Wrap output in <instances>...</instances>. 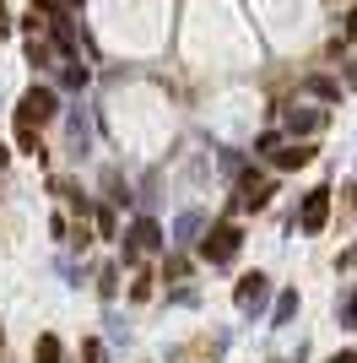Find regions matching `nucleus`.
<instances>
[{
	"mask_svg": "<svg viewBox=\"0 0 357 363\" xmlns=\"http://www.w3.org/2000/svg\"><path fill=\"white\" fill-rule=\"evenodd\" d=\"M200 255L211 260V266H227V260L238 255V223H217L211 228V239H206V250Z\"/></svg>",
	"mask_w": 357,
	"mask_h": 363,
	"instance_id": "1",
	"label": "nucleus"
},
{
	"mask_svg": "<svg viewBox=\"0 0 357 363\" xmlns=\"http://www.w3.org/2000/svg\"><path fill=\"white\" fill-rule=\"evenodd\" d=\"M325 125V108H287V136H314Z\"/></svg>",
	"mask_w": 357,
	"mask_h": 363,
	"instance_id": "6",
	"label": "nucleus"
},
{
	"mask_svg": "<svg viewBox=\"0 0 357 363\" xmlns=\"http://www.w3.org/2000/svg\"><path fill=\"white\" fill-rule=\"evenodd\" d=\"M16 120H22V125L55 120V92H49V87H28V98H22V108H16Z\"/></svg>",
	"mask_w": 357,
	"mask_h": 363,
	"instance_id": "2",
	"label": "nucleus"
},
{
	"mask_svg": "<svg viewBox=\"0 0 357 363\" xmlns=\"http://www.w3.org/2000/svg\"><path fill=\"white\" fill-rule=\"evenodd\" d=\"M346 325H352V331H357V298L346 303Z\"/></svg>",
	"mask_w": 357,
	"mask_h": 363,
	"instance_id": "13",
	"label": "nucleus"
},
{
	"mask_svg": "<svg viewBox=\"0 0 357 363\" xmlns=\"http://www.w3.org/2000/svg\"><path fill=\"white\" fill-rule=\"evenodd\" d=\"M266 293H271V277H260V272H249V277H238V288H233V303L238 309H260L266 303Z\"/></svg>",
	"mask_w": 357,
	"mask_h": 363,
	"instance_id": "5",
	"label": "nucleus"
},
{
	"mask_svg": "<svg viewBox=\"0 0 357 363\" xmlns=\"http://www.w3.org/2000/svg\"><path fill=\"white\" fill-rule=\"evenodd\" d=\"M325 223H330V190H309V196H303V212H298V228H303V233H319Z\"/></svg>",
	"mask_w": 357,
	"mask_h": 363,
	"instance_id": "3",
	"label": "nucleus"
},
{
	"mask_svg": "<svg viewBox=\"0 0 357 363\" xmlns=\"http://www.w3.org/2000/svg\"><path fill=\"white\" fill-rule=\"evenodd\" d=\"M346 266H357V250H352V255H346Z\"/></svg>",
	"mask_w": 357,
	"mask_h": 363,
	"instance_id": "18",
	"label": "nucleus"
},
{
	"mask_svg": "<svg viewBox=\"0 0 357 363\" xmlns=\"http://www.w3.org/2000/svg\"><path fill=\"white\" fill-rule=\"evenodd\" d=\"M271 163H276V168H303V163H309V147H276V152H271Z\"/></svg>",
	"mask_w": 357,
	"mask_h": 363,
	"instance_id": "7",
	"label": "nucleus"
},
{
	"mask_svg": "<svg viewBox=\"0 0 357 363\" xmlns=\"http://www.w3.org/2000/svg\"><path fill=\"white\" fill-rule=\"evenodd\" d=\"M33 358H38V363H60V336H38Z\"/></svg>",
	"mask_w": 357,
	"mask_h": 363,
	"instance_id": "8",
	"label": "nucleus"
},
{
	"mask_svg": "<svg viewBox=\"0 0 357 363\" xmlns=\"http://www.w3.org/2000/svg\"><path fill=\"white\" fill-rule=\"evenodd\" d=\"M330 363H357V352L346 347V352H336V358H330Z\"/></svg>",
	"mask_w": 357,
	"mask_h": 363,
	"instance_id": "14",
	"label": "nucleus"
},
{
	"mask_svg": "<svg viewBox=\"0 0 357 363\" xmlns=\"http://www.w3.org/2000/svg\"><path fill=\"white\" fill-rule=\"evenodd\" d=\"M309 92H314V98H336V82H330V76H314Z\"/></svg>",
	"mask_w": 357,
	"mask_h": 363,
	"instance_id": "11",
	"label": "nucleus"
},
{
	"mask_svg": "<svg viewBox=\"0 0 357 363\" xmlns=\"http://www.w3.org/2000/svg\"><path fill=\"white\" fill-rule=\"evenodd\" d=\"M11 28V11H6V0H0V33Z\"/></svg>",
	"mask_w": 357,
	"mask_h": 363,
	"instance_id": "15",
	"label": "nucleus"
},
{
	"mask_svg": "<svg viewBox=\"0 0 357 363\" xmlns=\"http://www.w3.org/2000/svg\"><path fill=\"white\" fill-rule=\"evenodd\" d=\"M346 38H357V11H352V16H346Z\"/></svg>",
	"mask_w": 357,
	"mask_h": 363,
	"instance_id": "16",
	"label": "nucleus"
},
{
	"mask_svg": "<svg viewBox=\"0 0 357 363\" xmlns=\"http://www.w3.org/2000/svg\"><path fill=\"white\" fill-rule=\"evenodd\" d=\"M6 157H11V152H6V141H0V168H6Z\"/></svg>",
	"mask_w": 357,
	"mask_h": 363,
	"instance_id": "17",
	"label": "nucleus"
},
{
	"mask_svg": "<svg viewBox=\"0 0 357 363\" xmlns=\"http://www.w3.org/2000/svg\"><path fill=\"white\" fill-rule=\"evenodd\" d=\"M266 201H271V179H260V174H244V179H238V196H233L238 212H260Z\"/></svg>",
	"mask_w": 357,
	"mask_h": 363,
	"instance_id": "4",
	"label": "nucleus"
},
{
	"mask_svg": "<svg viewBox=\"0 0 357 363\" xmlns=\"http://www.w3.org/2000/svg\"><path fill=\"white\" fill-rule=\"evenodd\" d=\"M135 244H141V250H157L163 239H157V228H152V223H135Z\"/></svg>",
	"mask_w": 357,
	"mask_h": 363,
	"instance_id": "9",
	"label": "nucleus"
},
{
	"mask_svg": "<svg viewBox=\"0 0 357 363\" xmlns=\"http://www.w3.org/2000/svg\"><path fill=\"white\" fill-rule=\"evenodd\" d=\"M298 315V293H282V298H276V320H293Z\"/></svg>",
	"mask_w": 357,
	"mask_h": 363,
	"instance_id": "10",
	"label": "nucleus"
},
{
	"mask_svg": "<svg viewBox=\"0 0 357 363\" xmlns=\"http://www.w3.org/2000/svg\"><path fill=\"white\" fill-rule=\"evenodd\" d=\"M16 141H22V152H33V157H38V136H33V125H22V130H16Z\"/></svg>",
	"mask_w": 357,
	"mask_h": 363,
	"instance_id": "12",
	"label": "nucleus"
}]
</instances>
